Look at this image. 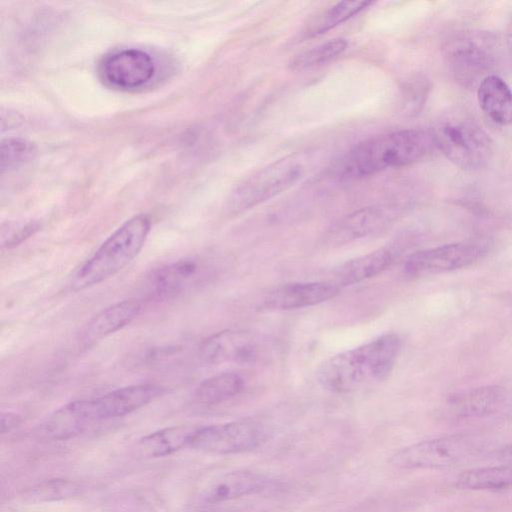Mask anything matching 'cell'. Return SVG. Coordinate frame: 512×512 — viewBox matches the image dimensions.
Segmentation results:
<instances>
[{
  "label": "cell",
  "mask_w": 512,
  "mask_h": 512,
  "mask_svg": "<svg viewBox=\"0 0 512 512\" xmlns=\"http://www.w3.org/2000/svg\"><path fill=\"white\" fill-rule=\"evenodd\" d=\"M340 287L331 282H298L278 286L268 292L261 307L269 311L299 309L335 297Z\"/></svg>",
  "instance_id": "cell-14"
},
{
  "label": "cell",
  "mask_w": 512,
  "mask_h": 512,
  "mask_svg": "<svg viewBox=\"0 0 512 512\" xmlns=\"http://www.w3.org/2000/svg\"><path fill=\"white\" fill-rule=\"evenodd\" d=\"M243 388L244 380L239 374L224 372L201 382L194 391V399L201 405H216L238 395Z\"/></svg>",
  "instance_id": "cell-22"
},
{
  "label": "cell",
  "mask_w": 512,
  "mask_h": 512,
  "mask_svg": "<svg viewBox=\"0 0 512 512\" xmlns=\"http://www.w3.org/2000/svg\"><path fill=\"white\" fill-rule=\"evenodd\" d=\"M155 73L151 56L139 49H123L103 58L100 74L112 86L134 89L149 82Z\"/></svg>",
  "instance_id": "cell-12"
},
{
  "label": "cell",
  "mask_w": 512,
  "mask_h": 512,
  "mask_svg": "<svg viewBox=\"0 0 512 512\" xmlns=\"http://www.w3.org/2000/svg\"><path fill=\"white\" fill-rule=\"evenodd\" d=\"M455 486L463 490H495L512 487V465L478 467L458 475Z\"/></svg>",
  "instance_id": "cell-23"
},
{
  "label": "cell",
  "mask_w": 512,
  "mask_h": 512,
  "mask_svg": "<svg viewBox=\"0 0 512 512\" xmlns=\"http://www.w3.org/2000/svg\"><path fill=\"white\" fill-rule=\"evenodd\" d=\"M431 132L435 148L462 170H480L487 166L493 156L491 138L469 117L449 116Z\"/></svg>",
  "instance_id": "cell-4"
},
{
  "label": "cell",
  "mask_w": 512,
  "mask_h": 512,
  "mask_svg": "<svg viewBox=\"0 0 512 512\" xmlns=\"http://www.w3.org/2000/svg\"><path fill=\"white\" fill-rule=\"evenodd\" d=\"M344 38H335L297 54L289 62L293 71H302L327 64L339 57L347 48Z\"/></svg>",
  "instance_id": "cell-25"
},
{
  "label": "cell",
  "mask_w": 512,
  "mask_h": 512,
  "mask_svg": "<svg viewBox=\"0 0 512 512\" xmlns=\"http://www.w3.org/2000/svg\"><path fill=\"white\" fill-rule=\"evenodd\" d=\"M498 458L506 463L512 464V443L499 450Z\"/></svg>",
  "instance_id": "cell-30"
},
{
  "label": "cell",
  "mask_w": 512,
  "mask_h": 512,
  "mask_svg": "<svg viewBox=\"0 0 512 512\" xmlns=\"http://www.w3.org/2000/svg\"><path fill=\"white\" fill-rule=\"evenodd\" d=\"M269 483V477L257 471H231L213 480L204 489L202 497L208 503H221L257 494Z\"/></svg>",
  "instance_id": "cell-15"
},
{
  "label": "cell",
  "mask_w": 512,
  "mask_h": 512,
  "mask_svg": "<svg viewBox=\"0 0 512 512\" xmlns=\"http://www.w3.org/2000/svg\"><path fill=\"white\" fill-rule=\"evenodd\" d=\"M400 348L398 335L383 334L323 361L316 372L318 382L330 392L344 394L384 381L395 366Z\"/></svg>",
  "instance_id": "cell-2"
},
{
  "label": "cell",
  "mask_w": 512,
  "mask_h": 512,
  "mask_svg": "<svg viewBox=\"0 0 512 512\" xmlns=\"http://www.w3.org/2000/svg\"><path fill=\"white\" fill-rule=\"evenodd\" d=\"M268 345L260 335L243 330H226L207 338L199 355L209 364H252L267 356Z\"/></svg>",
  "instance_id": "cell-11"
},
{
  "label": "cell",
  "mask_w": 512,
  "mask_h": 512,
  "mask_svg": "<svg viewBox=\"0 0 512 512\" xmlns=\"http://www.w3.org/2000/svg\"><path fill=\"white\" fill-rule=\"evenodd\" d=\"M163 392V387L156 384H137L118 388L95 398L76 400L64 406L84 426L92 421L130 414L158 398Z\"/></svg>",
  "instance_id": "cell-9"
},
{
  "label": "cell",
  "mask_w": 512,
  "mask_h": 512,
  "mask_svg": "<svg viewBox=\"0 0 512 512\" xmlns=\"http://www.w3.org/2000/svg\"><path fill=\"white\" fill-rule=\"evenodd\" d=\"M141 310L137 300H123L112 304L94 317L82 328L79 341L89 346L131 323Z\"/></svg>",
  "instance_id": "cell-16"
},
{
  "label": "cell",
  "mask_w": 512,
  "mask_h": 512,
  "mask_svg": "<svg viewBox=\"0 0 512 512\" xmlns=\"http://www.w3.org/2000/svg\"><path fill=\"white\" fill-rule=\"evenodd\" d=\"M477 98L483 113L495 124H512V90L501 77L492 74L482 80Z\"/></svg>",
  "instance_id": "cell-18"
},
{
  "label": "cell",
  "mask_w": 512,
  "mask_h": 512,
  "mask_svg": "<svg viewBox=\"0 0 512 512\" xmlns=\"http://www.w3.org/2000/svg\"><path fill=\"white\" fill-rule=\"evenodd\" d=\"M494 39L483 32H465L450 40L445 59L454 79L465 87L479 85L492 75L497 62Z\"/></svg>",
  "instance_id": "cell-7"
},
{
  "label": "cell",
  "mask_w": 512,
  "mask_h": 512,
  "mask_svg": "<svg viewBox=\"0 0 512 512\" xmlns=\"http://www.w3.org/2000/svg\"><path fill=\"white\" fill-rule=\"evenodd\" d=\"M394 218V210L387 206L360 208L337 221L324 235V243L343 245L385 229Z\"/></svg>",
  "instance_id": "cell-13"
},
{
  "label": "cell",
  "mask_w": 512,
  "mask_h": 512,
  "mask_svg": "<svg viewBox=\"0 0 512 512\" xmlns=\"http://www.w3.org/2000/svg\"><path fill=\"white\" fill-rule=\"evenodd\" d=\"M483 449L480 440L457 434L424 440L395 452L390 463L402 469H442L459 464Z\"/></svg>",
  "instance_id": "cell-6"
},
{
  "label": "cell",
  "mask_w": 512,
  "mask_h": 512,
  "mask_svg": "<svg viewBox=\"0 0 512 512\" xmlns=\"http://www.w3.org/2000/svg\"><path fill=\"white\" fill-rule=\"evenodd\" d=\"M270 435L269 426L255 420L201 426L195 428L188 448L209 454H237L258 448Z\"/></svg>",
  "instance_id": "cell-8"
},
{
  "label": "cell",
  "mask_w": 512,
  "mask_h": 512,
  "mask_svg": "<svg viewBox=\"0 0 512 512\" xmlns=\"http://www.w3.org/2000/svg\"><path fill=\"white\" fill-rule=\"evenodd\" d=\"M429 83L422 76L406 81L401 87V108L409 115L418 113L428 96Z\"/></svg>",
  "instance_id": "cell-27"
},
{
  "label": "cell",
  "mask_w": 512,
  "mask_h": 512,
  "mask_svg": "<svg viewBox=\"0 0 512 512\" xmlns=\"http://www.w3.org/2000/svg\"><path fill=\"white\" fill-rule=\"evenodd\" d=\"M371 1H341L323 10L313 17L304 29L306 37L324 34L334 27L364 11Z\"/></svg>",
  "instance_id": "cell-24"
},
{
  "label": "cell",
  "mask_w": 512,
  "mask_h": 512,
  "mask_svg": "<svg viewBox=\"0 0 512 512\" xmlns=\"http://www.w3.org/2000/svg\"><path fill=\"white\" fill-rule=\"evenodd\" d=\"M304 155L276 160L248 176L233 191L229 206L234 212L251 209L297 184L306 174Z\"/></svg>",
  "instance_id": "cell-5"
},
{
  "label": "cell",
  "mask_w": 512,
  "mask_h": 512,
  "mask_svg": "<svg viewBox=\"0 0 512 512\" xmlns=\"http://www.w3.org/2000/svg\"><path fill=\"white\" fill-rule=\"evenodd\" d=\"M506 43H507V47H508L510 56L512 58V19L510 20V22L508 23V26H507Z\"/></svg>",
  "instance_id": "cell-31"
},
{
  "label": "cell",
  "mask_w": 512,
  "mask_h": 512,
  "mask_svg": "<svg viewBox=\"0 0 512 512\" xmlns=\"http://www.w3.org/2000/svg\"><path fill=\"white\" fill-rule=\"evenodd\" d=\"M392 259V253L385 248L351 259L336 270L335 284L349 286L375 277L390 266Z\"/></svg>",
  "instance_id": "cell-20"
},
{
  "label": "cell",
  "mask_w": 512,
  "mask_h": 512,
  "mask_svg": "<svg viewBox=\"0 0 512 512\" xmlns=\"http://www.w3.org/2000/svg\"><path fill=\"white\" fill-rule=\"evenodd\" d=\"M200 273V264L194 258H184L163 266L150 276L148 293L155 298H169L181 293Z\"/></svg>",
  "instance_id": "cell-17"
},
{
  "label": "cell",
  "mask_w": 512,
  "mask_h": 512,
  "mask_svg": "<svg viewBox=\"0 0 512 512\" xmlns=\"http://www.w3.org/2000/svg\"><path fill=\"white\" fill-rule=\"evenodd\" d=\"M487 247L479 242H457L420 250L409 255L405 273L414 278L426 277L467 267L480 260Z\"/></svg>",
  "instance_id": "cell-10"
},
{
  "label": "cell",
  "mask_w": 512,
  "mask_h": 512,
  "mask_svg": "<svg viewBox=\"0 0 512 512\" xmlns=\"http://www.w3.org/2000/svg\"><path fill=\"white\" fill-rule=\"evenodd\" d=\"M504 400L505 392L501 387L485 386L453 397L449 401V408L456 417H481L496 412Z\"/></svg>",
  "instance_id": "cell-19"
},
{
  "label": "cell",
  "mask_w": 512,
  "mask_h": 512,
  "mask_svg": "<svg viewBox=\"0 0 512 512\" xmlns=\"http://www.w3.org/2000/svg\"><path fill=\"white\" fill-rule=\"evenodd\" d=\"M196 427L179 425L154 431L139 440L138 446L146 457H164L188 448Z\"/></svg>",
  "instance_id": "cell-21"
},
{
  "label": "cell",
  "mask_w": 512,
  "mask_h": 512,
  "mask_svg": "<svg viewBox=\"0 0 512 512\" xmlns=\"http://www.w3.org/2000/svg\"><path fill=\"white\" fill-rule=\"evenodd\" d=\"M1 170L10 172L27 164L36 155V147L20 138H7L1 142Z\"/></svg>",
  "instance_id": "cell-26"
},
{
  "label": "cell",
  "mask_w": 512,
  "mask_h": 512,
  "mask_svg": "<svg viewBox=\"0 0 512 512\" xmlns=\"http://www.w3.org/2000/svg\"><path fill=\"white\" fill-rule=\"evenodd\" d=\"M19 422V417L13 413L7 412L1 415V432L6 433L14 428Z\"/></svg>",
  "instance_id": "cell-29"
},
{
  "label": "cell",
  "mask_w": 512,
  "mask_h": 512,
  "mask_svg": "<svg viewBox=\"0 0 512 512\" xmlns=\"http://www.w3.org/2000/svg\"><path fill=\"white\" fill-rule=\"evenodd\" d=\"M434 149L431 131H393L355 145L338 162L335 173L340 180L361 179L389 168L416 163L428 157Z\"/></svg>",
  "instance_id": "cell-1"
},
{
  "label": "cell",
  "mask_w": 512,
  "mask_h": 512,
  "mask_svg": "<svg viewBox=\"0 0 512 512\" xmlns=\"http://www.w3.org/2000/svg\"><path fill=\"white\" fill-rule=\"evenodd\" d=\"M78 486L68 480L54 479L34 488L32 496L39 500H57L71 497L78 493Z\"/></svg>",
  "instance_id": "cell-28"
},
{
  "label": "cell",
  "mask_w": 512,
  "mask_h": 512,
  "mask_svg": "<svg viewBox=\"0 0 512 512\" xmlns=\"http://www.w3.org/2000/svg\"><path fill=\"white\" fill-rule=\"evenodd\" d=\"M151 229V220L138 214L118 227L78 269L71 282L79 291L116 275L141 251Z\"/></svg>",
  "instance_id": "cell-3"
}]
</instances>
